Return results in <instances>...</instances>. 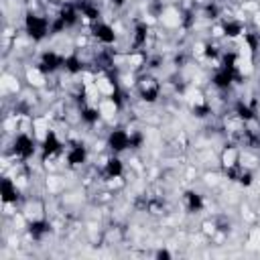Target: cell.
<instances>
[{
  "mask_svg": "<svg viewBox=\"0 0 260 260\" xmlns=\"http://www.w3.org/2000/svg\"><path fill=\"white\" fill-rule=\"evenodd\" d=\"M238 158H240V148L234 144H225L219 152V167L223 171H232L238 167Z\"/></svg>",
  "mask_w": 260,
  "mask_h": 260,
  "instance_id": "obj_1",
  "label": "cell"
}]
</instances>
